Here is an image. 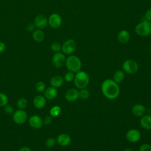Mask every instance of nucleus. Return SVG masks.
Masks as SVG:
<instances>
[{
    "instance_id": "obj_22",
    "label": "nucleus",
    "mask_w": 151,
    "mask_h": 151,
    "mask_svg": "<svg viewBox=\"0 0 151 151\" xmlns=\"http://www.w3.org/2000/svg\"><path fill=\"white\" fill-rule=\"evenodd\" d=\"M124 77H125V74H124V72L123 71L117 70L114 73L113 80L117 84L120 83L121 82H122L124 80Z\"/></svg>"
},
{
    "instance_id": "obj_15",
    "label": "nucleus",
    "mask_w": 151,
    "mask_h": 151,
    "mask_svg": "<svg viewBox=\"0 0 151 151\" xmlns=\"http://www.w3.org/2000/svg\"><path fill=\"white\" fill-rule=\"evenodd\" d=\"M132 112L136 117H142L146 112V108L141 104H136L133 106Z\"/></svg>"
},
{
    "instance_id": "obj_23",
    "label": "nucleus",
    "mask_w": 151,
    "mask_h": 151,
    "mask_svg": "<svg viewBox=\"0 0 151 151\" xmlns=\"http://www.w3.org/2000/svg\"><path fill=\"white\" fill-rule=\"evenodd\" d=\"M61 111V109L59 106H54L51 108L50 110V114L51 117H57L59 116Z\"/></svg>"
},
{
    "instance_id": "obj_24",
    "label": "nucleus",
    "mask_w": 151,
    "mask_h": 151,
    "mask_svg": "<svg viewBox=\"0 0 151 151\" xmlns=\"http://www.w3.org/2000/svg\"><path fill=\"white\" fill-rule=\"evenodd\" d=\"M17 105L19 109L24 110L27 107L28 105V101L25 98H21L17 101Z\"/></svg>"
},
{
    "instance_id": "obj_30",
    "label": "nucleus",
    "mask_w": 151,
    "mask_h": 151,
    "mask_svg": "<svg viewBox=\"0 0 151 151\" xmlns=\"http://www.w3.org/2000/svg\"><path fill=\"white\" fill-rule=\"evenodd\" d=\"M74 74L71 71H68L66 73V74L64 76V80L67 82H71L74 81Z\"/></svg>"
},
{
    "instance_id": "obj_25",
    "label": "nucleus",
    "mask_w": 151,
    "mask_h": 151,
    "mask_svg": "<svg viewBox=\"0 0 151 151\" xmlns=\"http://www.w3.org/2000/svg\"><path fill=\"white\" fill-rule=\"evenodd\" d=\"M90 96V92L88 90L85 88L81 89L80 91H79V98L86 100Z\"/></svg>"
},
{
    "instance_id": "obj_28",
    "label": "nucleus",
    "mask_w": 151,
    "mask_h": 151,
    "mask_svg": "<svg viewBox=\"0 0 151 151\" xmlns=\"http://www.w3.org/2000/svg\"><path fill=\"white\" fill-rule=\"evenodd\" d=\"M57 142V140L54 137H50L48 138L45 142V145L47 147L51 148L55 146Z\"/></svg>"
},
{
    "instance_id": "obj_20",
    "label": "nucleus",
    "mask_w": 151,
    "mask_h": 151,
    "mask_svg": "<svg viewBox=\"0 0 151 151\" xmlns=\"http://www.w3.org/2000/svg\"><path fill=\"white\" fill-rule=\"evenodd\" d=\"M64 83V78L61 76H54L50 80V84L54 88L60 87Z\"/></svg>"
},
{
    "instance_id": "obj_3",
    "label": "nucleus",
    "mask_w": 151,
    "mask_h": 151,
    "mask_svg": "<svg viewBox=\"0 0 151 151\" xmlns=\"http://www.w3.org/2000/svg\"><path fill=\"white\" fill-rule=\"evenodd\" d=\"M67 69L73 73H76L80 71L82 66L80 59L76 55H70L68 57L65 61Z\"/></svg>"
},
{
    "instance_id": "obj_7",
    "label": "nucleus",
    "mask_w": 151,
    "mask_h": 151,
    "mask_svg": "<svg viewBox=\"0 0 151 151\" xmlns=\"http://www.w3.org/2000/svg\"><path fill=\"white\" fill-rule=\"evenodd\" d=\"M28 116L27 113L24 110L18 109L14 112L12 119L15 123L18 124L24 123L27 120Z\"/></svg>"
},
{
    "instance_id": "obj_36",
    "label": "nucleus",
    "mask_w": 151,
    "mask_h": 151,
    "mask_svg": "<svg viewBox=\"0 0 151 151\" xmlns=\"http://www.w3.org/2000/svg\"><path fill=\"white\" fill-rule=\"evenodd\" d=\"M18 151H31V150L28 146H24V147H21Z\"/></svg>"
},
{
    "instance_id": "obj_29",
    "label": "nucleus",
    "mask_w": 151,
    "mask_h": 151,
    "mask_svg": "<svg viewBox=\"0 0 151 151\" xmlns=\"http://www.w3.org/2000/svg\"><path fill=\"white\" fill-rule=\"evenodd\" d=\"M50 48L53 52H60V51L61 50V45L59 43L54 42L51 44Z\"/></svg>"
},
{
    "instance_id": "obj_1",
    "label": "nucleus",
    "mask_w": 151,
    "mask_h": 151,
    "mask_svg": "<svg viewBox=\"0 0 151 151\" xmlns=\"http://www.w3.org/2000/svg\"><path fill=\"white\" fill-rule=\"evenodd\" d=\"M101 90L103 94L108 99L114 100L120 94V87L113 80L106 79L101 84Z\"/></svg>"
},
{
    "instance_id": "obj_38",
    "label": "nucleus",
    "mask_w": 151,
    "mask_h": 151,
    "mask_svg": "<svg viewBox=\"0 0 151 151\" xmlns=\"http://www.w3.org/2000/svg\"><path fill=\"white\" fill-rule=\"evenodd\" d=\"M150 52H151V47H150Z\"/></svg>"
},
{
    "instance_id": "obj_9",
    "label": "nucleus",
    "mask_w": 151,
    "mask_h": 151,
    "mask_svg": "<svg viewBox=\"0 0 151 151\" xmlns=\"http://www.w3.org/2000/svg\"><path fill=\"white\" fill-rule=\"evenodd\" d=\"M126 137L129 142L132 143H136L140 139L141 134L138 130L136 129H132L127 132Z\"/></svg>"
},
{
    "instance_id": "obj_6",
    "label": "nucleus",
    "mask_w": 151,
    "mask_h": 151,
    "mask_svg": "<svg viewBox=\"0 0 151 151\" xmlns=\"http://www.w3.org/2000/svg\"><path fill=\"white\" fill-rule=\"evenodd\" d=\"M76 49V43L73 39H68L66 40L61 45V51L64 54L70 55L75 51Z\"/></svg>"
},
{
    "instance_id": "obj_5",
    "label": "nucleus",
    "mask_w": 151,
    "mask_h": 151,
    "mask_svg": "<svg viewBox=\"0 0 151 151\" xmlns=\"http://www.w3.org/2000/svg\"><path fill=\"white\" fill-rule=\"evenodd\" d=\"M123 71L129 74H136L139 70L138 64L133 60L128 59L125 60L122 64Z\"/></svg>"
},
{
    "instance_id": "obj_21",
    "label": "nucleus",
    "mask_w": 151,
    "mask_h": 151,
    "mask_svg": "<svg viewBox=\"0 0 151 151\" xmlns=\"http://www.w3.org/2000/svg\"><path fill=\"white\" fill-rule=\"evenodd\" d=\"M32 38L37 42H40L42 41L45 38V35L44 32L39 29L34 31L32 33Z\"/></svg>"
},
{
    "instance_id": "obj_16",
    "label": "nucleus",
    "mask_w": 151,
    "mask_h": 151,
    "mask_svg": "<svg viewBox=\"0 0 151 151\" xmlns=\"http://www.w3.org/2000/svg\"><path fill=\"white\" fill-rule=\"evenodd\" d=\"M140 126L143 129L146 130H151V116L150 115H145L141 117L140 120Z\"/></svg>"
},
{
    "instance_id": "obj_39",
    "label": "nucleus",
    "mask_w": 151,
    "mask_h": 151,
    "mask_svg": "<svg viewBox=\"0 0 151 151\" xmlns=\"http://www.w3.org/2000/svg\"><path fill=\"white\" fill-rule=\"evenodd\" d=\"M150 116H151V114H150Z\"/></svg>"
},
{
    "instance_id": "obj_12",
    "label": "nucleus",
    "mask_w": 151,
    "mask_h": 151,
    "mask_svg": "<svg viewBox=\"0 0 151 151\" xmlns=\"http://www.w3.org/2000/svg\"><path fill=\"white\" fill-rule=\"evenodd\" d=\"M29 124L33 129H38L42 126L43 122L39 116L33 115L29 119Z\"/></svg>"
},
{
    "instance_id": "obj_13",
    "label": "nucleus",
    "mask_w": 151,
    "mask_h": 151,
    "mask_svg": "<svg viewBox=\"0 0 151 151\" xmlns=\"http://www.w3.org/2000/svg\"><path fill=\"white\" fill-rule=\"evenodd\" d=\"M47 18L44 15H38L34 19V24L35 27L40 29L44 28L47 26Z\"/></svg>"
},
{
    "instance_id": "obj_19",
    "label": "nucleus",
    "mask_w": 151,
    "mask_h": 151,
    "mask_svg": "<svg viewBox=\"0 0 151 151\" xmlns=\"http://www.w3.org/2000/svg\"><path fill=\"white\" fill-rule=\"evenodd\" d=\"M44 96L46 99L48 100L54 99L58 94V91L56 88H54L52 86L48 87L44 91Z\"/></svg>"
},
{
    "instance_id": "obj_4",
    "label": "nucleus",
    "mask_w": 151,
    "mask_h": 151,
    "mask_svg": "<svg viewBox=\"0 0 151 151\" xmlns=\"http://www.w3.org/2000/svg\"><path fill=\"white\" fill-rule=\"evenodd\" d=\"M135 32L140 36H147L151 34V22L146 20L139 23L135 27Z\"/></svg>"
},
{
    "instance_id": "obj_27",
    "label": "nucleus",
    "mask_w": 151,
    "mask_h": 151,
    "mask_svg": "<svg viewBox=\"0 0 151 151\" xmlns=\"http://www.w3.org/2000/svg\"><path fill=\"white\" fill-rule=\"evenodd\" d=\"M8 101V97L3 93H0V106L3 107L7 104Z\"/></svg>"
},
{
    "instance_id": "obj_32",
    "label": "nucleus",
    "mask_w": 151,
    "mask_h": 151,
    "mask_svg": "<svg viewBox=\"0 0 151 151\" xmlns=\"http://www.w3.org/2000/svg\"><path fill=\"white\" fill-rule=\"evenodd\" d=\"M139 151H151V145L148 143L142 144L140 146Z\"/></svg>"
},
{
    "instance_id": "obj_34",
    "label": "nucleus",
    "mask_w": 151,
    "mask_h": 151,
    "mask_svg": "<svg viewBox=\"0 0 151 151\" xmlns=\"http://www.w3.org/2000/svg\"><path fill=\"white\" fill-rule=\"evenodd\" d=\"M52 121V117L51 116H46L44 120H42L43 122V124H44L45 125H48L51 123Z\"/></svg>"
},
{
    "instance_id": "obj_26",
    "label": "nucleus",
    "mask_w": 151,
    "mask_h": 151,
    "mask_svg": "<svg viewBox=\"0 0 151 151\" xmlns=\"http://www.w3.org/2000/svg\"><path fill=\"white\" fill-rule=\"evenodd\" d=\"M35 88L36 90L39 93H42L44 92L46 89L45 84L42 81H38L36 83L35 86Z\"/></svg>"
},
{
    "instance_id": "obj_31",
    "label": "nucleus",
    "mask_w": 151,
    "mask_h": 151,
    "mask_svg": "<svg viewBox=\"0 0 151 151\" xmlns=\"http://www.w3.org/2000/svg\"><path fill=\"white\" fill-rule=\"evenodd\" d=\"M4 111L5 112L8 114H11L14 112V107L11 104H6L4 108Z\"/></svg>"
},
{
    "instance_id": "obj_11",
    "label": "nucleus",
    "mask_w": 151,
    "mask_h": 151,
    "mask_svg": "<svg viewBox=\"0 0 151 151\" xmlns=\"http://www.w3.org/2000/svg\"><path fill=\"white\" fill-rule=\"evenodd\" d=\"M79 98V91L76 88H70L65 93V99L67 101L74 102Z\"/></svg>"
},
{
    "instance_id": "obj_8",
    "label": "nucleus",
    "mask_w": 151,
    "mask_h": 151,
    "mask_svg": "<svg viewBox=\"0 0 151 151\" xmlns=\"http://www.w3.org/2000/svg\"><path fill=\"white\" fill-rule=\"evenodd\" d=\"M65 60L66 58L64 54L61 52H55L52 58V64L55 68H60L65 63Z\"/></svg>"
},
{
    "instance_id": "obj_2",
    "label": "nucleus",
    "mask_w": 151,
    "mask_h": 151,
    "mask_svg": "<svg viewBox=\"0 0 151 151\" xmlns=\"http://www.w3.org/2000/svg\"><path fill=\"white\" fill-rule=\"evenodd\" d=\"M90 77L87 73L84 71H79L76 73L74 79L75 86L79 88H85L89 84Z\"/></svg>"
},
{
    "instance_id": "obj_14",
    "label": "nucleus",
    "mask_w": 151,
    "mask_h": 151,
    "mask_svg": "<svg viewBox=\"0 0 151 151\" xmlns=\"http://www.w3.org/2000/svg\"><path fill=\"white\" fill-rule=\"evenodd\" d=\"M56 140L58 144L61 146H68L71 141L70 136L66 133H61L59 134Z\"/></svg>"
},
{
    "instance_id": "obj_10",
    "label": "nucleus",
    "mask_w": 151,
    "mask_h": 151,
    "mask_svg": "<svg viewBox=\"0 0 151 151\" xmlns=\"http://www.w3.org/2000/svg\"><path fill=\"white\" fill-rule=\"evenodd\" d=\"M48 23L51 28L54 29L58 28L61 26L62 23L61 17L58 14H52L48 18Z\"/></svg>"
},
{
    "instance_id": "obj_37",
    "label": "nucleus",
    "mask_w": 151,
    "mask_h": 151,
    "mask_svg": "<svg viewBox=\"0 0 151 151\" xmlns=\"http://www.w3.org/2000/svg\"><path fill=\"white\" fill-rule=\"evenodd\" d=\"M123 151H134V150L130 148H127V149H124Z\"/></svg>"
},
{
    "instance_id": "obj_17",
    "label": "nucleus",
    "mask_w": 151,
    "mask_h": 151,
    "mask_svg": "<svg viewBox=\"0 0 151 151\" xmlns=\"http://www.w3.org/2000/svg\"><path fill=\"white\" fill-rule=\"evenodd\" d=\"M130 33L127 30H122L117 35V40L119 42L123 44L127 43L130 40Z\"/></svg>"
},
{
    "instance_id": "obj_18",
    "label": "nucleus",
    "mask_w": 151,
    "mask_h": 151,
    "mask_svg": "<svg viewBox=\"0 0 151 151\" xmlns=\"http://www.w3.org/2000/svg\"><path fill=\"white\" fill-rule=\"evenodd\" d=\"M33 104L35 107H36L37 109H42L46 104V98L41 95L37 96L34 99Z\"/></svg>"
},
{
    "instance_id": "obj_33",
    "label": "nucleus",
    "mask_w": 151,
    "mask_h": 151,
    "mask_svg": "<svg viewBox=\"0 0 151 151\" xmlns=\"http://www.w3.org/2000/svg\"><path fill=\"white\" fill-rule=\"evenodd\" d=\"M145 20L151 22V8L148 9L145 14Z\"/></svg>"
},
{
    "instance_id": "obj_35",
    "label": "nucleus",
    "mask_w": 151,
    "mask_h": 151,
    "mask_svg": "<svg viewBox=\"0 0 151 151\" xmlns=\"http://www.w3.org/2000/svg\"><path fill=\"white\" fill-rule=\"evenodd\" d=\"M5 48H6L5 44L2 42H0V53L4 51L5 50Z\"/></svg>"
}]
</instances>
